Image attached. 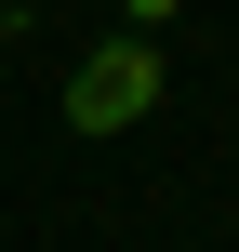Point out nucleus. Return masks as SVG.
Listing matches in <instances>:
<instances>
[{
	"instance_id": "f257e3e1",
	"label": "nucleus",
	"mask_w": 239,
	"mask_h": 252,
	"mask_svg": "<svg viewBox=\"0 0 239 252\" xmlns=\"http://www.w3.org/2000/svg\"><path fill=\"white\" fill-rule=\"evenodd\" d=\"M146 106H160V53H146V27L106 40V53H80V80H67V133H133Z\"/></svg>"
},
{
	"instance_id": "f03ea898",
	"label": "nucleus",
	"mask_w": 239,
	"mask_h": 252,
	"mask_svg": "<svg viewBox=\"0 0 239 252\" xmlns=\"http://www.w3.org/2000/svg\"><path fill=\"white\" fill-rule=\"evenodd\" d=\"M120 13H133V27H146V13H173V0H120Z\"/></svg>"
}]
</instances>
